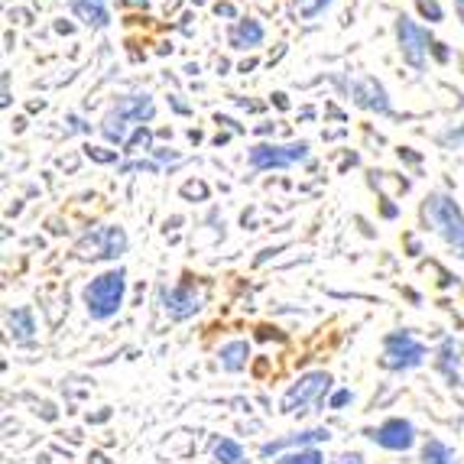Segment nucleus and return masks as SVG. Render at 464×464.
Segmentation results:
<instances>
[{
	"instance_id": "dca6fc26",
	"label": "nucleus",
	"mask_w": 464,
	"mask_h": 464,
	"mask_svg": "<svg viewBox=\"0 0 464 464\" xmlns=\"http://www.w3.org/2000/svg\"><path fill=\"white\" fill-rule=\"evenodd\" d=\"M7 332L16 344H30L36 338V318H33L30 305H16V309L7 312Z\"/></svg>"
},
{
	"instance_id": "2f4dec72",
	"label": "nucleus",
	"mask_w": 464,
	"mask_h": 464,
	"mask_svg": "<svg viewBox=\"0 0 464 464\" xmlns=\"http://www.w3.org/2000/svg\"><path fill=\"white\" fill-rule=\"evenodd\" d=\"M332 464H364V458L357 455V451H344V455H338Z\"/></svg>"
},
{
	"instance_id": "72a5a7b5",
	"label": "nucleus",
	"mask_w": 464,
	"mask_h": 464,
	"mask_svg": "<svg viewBox=\"0 0 464 464\" xmlns=\"http://www.w3.org/2000/svg\"><path fill=\"white\" fill-rule=\"evenodd\" d=\"M65 121H69V133H85V130H88V127L82 124V121H78L75 114H69V117H65Z\"/></svg>"
},
{
	"instance_id": "39448f33",
	"label": "nucleus",
	"mask_w": 464,
	"mask_h": 464,
	"mask_svg": "<svg viewBox=\"0 0 464 464\" xmlns=\"http://www.w3.org/2000/svg\"><path fill=\"white\" fill-rule=\"evenodd\" d=\"M393 30H396V46H400L402 63L410 65L412 72H426L429 53H432V46H435L432 33H429L426 26H419L416 20H410V16H400Z\"/></svg>"
},
{
	"instance_id": "423d86ee",
	"label": "nucleus",
	"mask_w": 464,
	"mask_h": 464,
	"mask_svg": "<svg viewBox=\"0 0 464 464\" xmlns=\"http://www.w3.org/2000/svg\"><path fill=\"white\" fill-rule=\"evenodd\" d=\"M309 143L299 140V143H256L250 150L247 163L256 172H270V169H293V166L309 163Z\"/></svg>"
},
{
	"instance_id": "6ab92c4d",
	"label": "nucleus",
	"mask_w": 464,
	"mask_h": 464,
	"mask_svg": "<svg viewBox=\"0 0 464 464\" xmlns=\"http://www.w3.org/2000/svg\"><path fill=\"white\" fill-rule=\"evenodd\" d=\"M419 461L422 464H458V455L445 445V441L439 439H429L426 445H422V455H419Z\"/></svg>"
},
{
	"instance_id": "9b49d317",
	"label": "nucleus",
	"mask_w": 464,
	"mask_h": 464,
	"mask_svg": "<svg viewBox=\"0 0 464 464\" xmlns=\"http://www.w3.org/2000/svg\"><path fill=\"white\" fill-rule=\"evenodd\" d=\"M464 348L461 341L455 338H445L439 344V351H435V371L441 373V377L449 380L451 387H464Z\"/></svg>"
},
{
	"instance_id": "4c0bfd02",
	"label": "nucleus",
	"mask_w": 464,
	"mask_h": 464,
	"mask_svg": "<svg viewBox=\"0 0 464 464\" xmlns=\"http://www.w3.org/2000/svg\"><path fill=\"white\" fill-rule=\"evenodd\" d=\"M400 160H406V163H419V153H412L410 147H402L400 150Z\"/></svg>"
},
{
	"instance_id": "b1692460",
	"label": "nucleus",
	"mask_w": 464,
	"mask_h": 464,
	"mask_svg": "<svg viewBox=\"0 0 464 464\" xmlns=\"http://www.w3.org/2000/svg\"><path fill=\"white\" fill-rule=\"evenodd\" d=\"M419 14L426 16L429 24H441L445 20V10H441L439 0H419Z\"/></svg>"
},
{
	"instance_id": "c85d7f7f",
	"label": "nucleus",
	"mask_w": 464,
	"mask_h": 464,
	"mask_svg": "<svg viewBox=\"0 0 464 464\" xmlns=\"http://www.w3.org/2000/svg\"><path fill=\"white\" fill-rule=\"evenodd\" d=\"M351 400H354V393H351V390H334L332 400H328V410H344Z\"/></svg>"
},
{
	"instance_id": "ea45409f",
	"label": "nucleus",
	"mask_w": 464,
	"mask_h": 464,
	"mask_svg": "<svg viewBox=\"0 0 464 464\" xmlns=\"http://www.w3.org/2000/svg\"><path fill=\"white\" fill-rule=\"evenodd\" d=\"M455 10H458V20H461V26H464V0H455Z\"/></svg>"
},
{
	"instance_id": "a211bd4d",
	"label": "nucleus",
	"mask_w": 464,
	"mask_h": 464,
	"mask_svg": "<svg viewBox=\"0 0 464 464\" xmlns=\"http://www.w3.org/2000/svg\"><path fill=\"white\" fill-rule=\"evenodd\" d=\"M218 361H221V367H225L227 373H240L250 361V344L240 338L227 341V344H221V351H218Z\"/></svg>"
},
{
	"instance_id": "f8f14e48",
	"label": "nucleus",
	"mask_w": 464,
	"mask_h": 464,
	"mask_svg": "<svg viewBox=\"0 0 464 464\" xmlns=\"http://www.w3.org/2000/svg\"><path fill=\"white\" fill-rule=\"evenodd\" d=\"M114 111L117 114H124L133 127H140V124H150V121L156 117V101H153V94H147V92L124 94V98H117Z\"/></svg>"
},
{
	"instance_id": "f257e3e1",
	"label": "nucleus",
	"mask_w": 464,
	"mask_h": 464,
	"mask_svg": "<svg viewBox=\"0 0 464 464\" xmlns=\"http://www.w3.org/2000/svg\"><path fill=\"white\" fill-rule=\"evenodd\" d=\"M419 218H422V227L439 234V237L464 260V211L458 208V201L451 198V195L429 192L426 198H422Z\"/></svg>"
},
{
	"instance_id": "79ce46f5",
	"label": "nucleus",
	"mask_w": 464,
	"mask_h": 464,
	"mask_svg": "<svg viewBox=\"0 0 464 464\" xmlns=\"http://www.w3.org/2000/svg\"><path fill=\"white\" fill-rule=\"evenodd\" d=\"M127 4H137V7H143V10L150 7V0H127Z\"/></svg>"
},
{
	"instance_id": "1a4fd4ad",
	"label": "nucleus",
	"mask_w": 464,
	"mask_h": 464,
	"mask_svg": "<svg viewBox=\"0 0 464 464\" xmlns=\"http://www.w3.org/2000/svg\"><path fill=\"white\" fill-rule=\"evenodd\" d=\"M160 305H163L172 322H186V318L201 312V293L195 289V283L182 279V283H176L172 289L169 286L160 289Z\"/></svg>"
},
{
	"instance_id": "f704fd0d",
	"label": "nucleus",
	"mask_w": 464,
	"mask_h": 464,
	"mask_svg": "<svg viewBox=\"0 0 464 464\" xmlns=\"http://www.w3.org/2000/svg\"><path fill=\"white\" fill-rule=\"evenodd\" d=\"M380 211H383V218H396V215H400V208H396V205H393V201H390V198H383V205H380Z\"/></svg>"
},
{
	"instance_id": "2eb2a0df",
	"label": "nucleus",
	"mask_w": 464,
	"mask_h": 464,
	"mask_svg": "<svg viewBox=\"0 0 464 464\" xmlns=\"http://www.w3.org/2000/svg\"><path fill=\"white\" fill-rule=\"evenodd\" d=\"M264 24L260 20H254V16H244V20H237V24L231 26V36H227V43H231L234 49H256V46H264Z\"/></svg>"
},
{
	"instance_id": "20e7f679",
	"label": "nucleus",
	"mask_w": 464,
	"mask_h": 464,
	"mask_svg": "<svg viewBox=\"0 0 464 464\" xmlns=\"http://www.w3.org/2000/svg\"><path fill=\"white\" fill-rule=\"evenodd\" d=\"M426 364V344L412 332H390L383 334V354H380V367L393 373L416 371Z\"/></svg>"
},
{
	"instance_id": "393cba45",
	"label": "nucleus",
	"mask_w": 464,
	"mask_h": 464,
	"mask_svg": "<svg viewBox=\"0 0 464 464\" xmlns=\"http://www.w3.org/2000/svg\"><path fill=\"white\" fill-rule=\"evenodd\" d=\"M464 143V127H451V130L439 133V147L445 150H458Z\"/></svg>"
},
{
	"instance_id": "c756f323",
	"label": "nucleus",
	"mask_w": 464,
	"mask_h": 464,
	"mask_svg": "<svg viewBox=\"0 0 464 464\" xmlns=\"http://www.w3.org/2000/svg\"><path fill=\"white\" fill-rule=\"evenodd\" d=\"M0 108H10L14 104V98H10V72H4V78H0Z\"/></svg>"
},
{
	"instance_id": "c9c22d12",
	"label": "nucleus",
	"mask_w": 464,
	"mask_h": 464,
	"mask_svg": "<svg viewBox=\"0 0 464 464\" xmlns=\"http://www.w3.org/2000/svg\"><path fill=\"white\" fill-rule=\"evenodd\" d=\"M432 55L439 59V63H449V49H445V43H435V46H432Z\"/></svg>"
},
{
	"instance_id": "4be33fe9",
	"label": "nucleus",
	"mask_w": 464,
	"mask_h": 464,
	"mask_svg": "<svg viewBox=\"0 0 464 464\" xmlns=\"http://www.w3.org/2000/svg\"><path fill=\"white\" fill-rule=\"evenodd\" d=\"M140 150H143V153H153V130H150V124H140L137 130L130 133V140H127L124 143V153H140Z\"/></svg>"
},
{
	"instance_id": "9d476101",
	"label": "nucleus",
	"mask_w": 464,
	"mask_h": 464,
	"mask_svg": "<svg viewBox=\"0 0 464 464\" xmlns=\"http://www.w3.org/2000/svg\"><path fill=\"white\" fill-rule=\"evenodd\" d=\"M367 439L387 451H410L416 445V426L410 419H387L377 429H367Z\"/></svg>"
},
{
	"instance_id": "e433bc0d",
	"label": "nucleus",
	"mask_w": 464,
	"mask_h": 464,
	"mask_svg": "<svg viewBox=\"0 0 464 464\" xmlns=\"http://www.w3.org/2000/svg\"><path fill=\"white\" fill-rule=\"evenodd\" d=\"M215 121H218V124H225V127H231V130H234V133H244V127H240V124H237V121H231V117H221V114H218V117H215Z\"/></svg>"
},
{
	"instance_id": "f03ea898",
	"label": "nucleus",
	"mask_w": 464,
	"mask_h": 464,
	"mask_svg": "<svg viewBox=\"0 0 464 464\" xmlns=\"http://www.w3.org/2000/svg\"><path fill=\"white\" fill-rule=\"evenodd\" d=\"M127 299V270L124 266H111V270L98 273L82 293V302H85L88 318L94 322H111L117 312L124 309Z\"/></svg>"
},
{
	"instance_id": "5701e85b",
	"label": "nucleus",
	"mask_w": 464,
	"mask_h": 464,
	"mask_svg": "<svg viewBox=\"0 0 464 464\" xmlns=\"http://www.w3.org/2000/svg\"><path fill=\"white\" fill-rule=\"evenodd\" d=\"M276 464H325V455H322L318 449H299V451L283 455Z\"/></svg>"
},
{
	"instance_id": "6e6552de",
	"label": "nucleus",
	"mask_w": 464,
	"mask_h": 464,
	"mask_svg": "<svg viewBox=\"0 0 464 464\" xmlns=\"http://www.w3.org/2000/svg\"><path fill=\"white\" fill-rule=\"evenodd\" d=\"M341 85L348 88V98L354 101L361 111H371V114H380V117H393V104H390L387 88L380 85L373 75L351 78V82H341Z\"/></svg>"
},
{
	"instance_id": "412c9836",
	"label": "nucleus",
	"mask_w": 464,
	"mask_h": 464,
	"mask_svg": "<svg viewBox=\"0 0 464 464\" xmlns=\"http://www.w3.org/2000/svg\"><path fill=\"white\" fill-rule=\"evenodd\" d=\"M334 0H293V16L295 20H318V16L325 14L328 7H332Z\"/></svg>"
},
{
	"instance_id": "4468645a",
	"label": "nucleus",
	"mask_w": 464,
	"mask_h": 464,
	"mask_svg": "<svg viewBox=\"0 0 464 464\" xmlns=\"http://www.w3.org/2000/svg\"><path fill=\"white\" fill-rule=\"evenodd\" d=\"M72 16L82 20L88 30H108L111 26L108 0H72Z\"/></svg>"
},
{
	"instance_id": "bb28decb",
	"label": "nucleus",
	"mask_w": 464,
	"mask_h": 464,
	"mask_svg": "<svg viewBox=\"0 0 464 464\" xmlns=\"http://www.w3.org/2000/svg\"><path fill=\"white\" fill-rule=\"evenodd\" d=\"M85 153H88V160H94V163H117V150H101V147H88Z\"/></svg>"
},
{
	"instance_id": "473e14b6",
	"label": "nucleus",
	"mask_w": 464,
	"mask_h": 464,
	"mask_svg": "<svg viewBox=\"0 0 464 464\" xmlns=\"http://www.w3.org/2000/svg\"><path fill=\"white\" fill-rule=\"evenodd\" d=\"M153 156L160 163H179V153H172V150H153Z\"/></svg>"
},
{
	"instance_id": "cd10ccee",
	"label": "nucleus",
	"mask_w": 464,
	"mask_h": 464,
	"mask_svg": "<svg viewBox=\"0 0 464 464\" xmlns=\"http://www.w3.org/2000/svg\"><path fill=\"white\" fill-rule=\"evenodd\" d=\"M143 169H147V172H160V163H150V160H133V163L121 166V172H124V176H127V172H143Z\"/></svg>"
},
{
	"instance_id": "0eeeda50",
	"label": "nucleus",
	"mask_w": 464,
	"mask_h": 464,
	"mask_svg": "<svg viewBox=\"0 0 464 464\" xmlns=\"http://www.w3.org/2000/svg\"><path fill=\"white\" fill-rule=\"evenodd\" d=\"M127 231L121 225H104L88 231L85 237L78 240L75 254L82 260H121L127 254Z\"/></svg>"
},
{
	"instance_id": "ddd939ff",
	"label": "nucleus",
	"mask_w": 464,
	"mask_h": 464,
	"mask_svg": "<svg viewBox=\"0 0 464 464\" xmlns=\"http://www.w3.org/2000/svg\"><path fill=\"white\" fill-rule=\"evenodd\" d=\"M332 439V432L328 429H309V432H299V435H283V439L276 441H266L264 449H260V455L270 458V455H279V451H299V449H315L318 441H328Z\"/></svg>"
},
{
	"instance_id": "a19ab883",
	"label": "nucleus",
	"mask_w": 464,
	"mask_h": 464,
	"mask_svg": "<svg viewBox=\"0 0 464 464\" xmlns=\"http://www.w3.org/2000/svg\"><path fill=\"white\" fill-rule=\"evenodd\" d=\"M227 140H231V137H227V133H218V137H215V147H225Z\"/></svg>"
},
{
	"instance_id": "58836bf2",
	"label": "nucleus",
	"mask_w": 464,
	"mask_h": 464,
	"mask_svg": "<svg viewBox=\"0 0 464 464\" xmlns=\"http://www.w3.org/2000/svg\"><path fill=\"white\" fill-rule=\"evenodd\" d=\"M273 98H276V108H283V111H286V108H289V101H286V94H273Z\"/></svg>"
},
{
	"instance_id": "7ed1b4c3",
	"label": "nucleus",
	"mask_w": 464,
	"mask_h": 464,
	"mask_svg": "<svg viewBox=\"0 0 464 464\" xmlns=\"http://www.w3.org/2000/svg\"><path fill=\"white\" fill-rule=\"evenodd\" d=\"M332 383H334V380H332V373H328V371L302 373L293 387L283 393V400H279V412H283V416H305V412H312L315 406H322V402H325Z\"/></svg>"
},
{
	"instance_id": "f3484780",
	"label": "nucleus",
	"mask_w": 464,
	"mask_h": 464,
	"mask_svg": "<svg viewBox=\"0 0 464 464\" xmlns=\"http://www.w3.org/2000/svg\"><path fill=\"white\" fill-rule=\"evenodd\" d=\"M133 130H137V127H133L124 114H117L114 108L104 114V121H101V137L108 140V143H114V147H124Z\"/></svg>"
},
{
	"instance_id": "a878e982",
	"label": "nucleus",
	"mask_w": 464,
	"mask_h": 464,
	"mask_svg": "<svg viewBox=\"0 0 464 464\" xmlns=\"http://www.w3.org/2000/svg\"><path fill=\"white\" fill-rule=\"evenodd\" d=\"M182 198L205 201V198H208V186H205V182H186V186H182Z\"/></svg>"
},
{
	"instance_id": "7c9ffc66",
	"label": "nucleus",
	"mask_w": 464,
	"mask_h": 464,
	"mask_svg": "<svg viewBox=\"0 0 464 464\" xmlns=\"http://www.w3.org/2000/svg\"><path fill=\"white\" fill-rule=\"evenodd\" d=\"M215 14L218 16H227V20H234V16H237V10H234V4H225V0H218V4H215Z\"/></svg>"
},
{
	"instance_id": "aec40b11",
	"label": "nucleus",
	"mask_w": 464,
	"mask_h": 464,
	"mask_svg": "<svg viewBox=\"0 0 464 464\" xmlns=\"http://www.w3.org/2000/svg\"><path fill=\"white\" fill-rule=\"evenodd\" d=\"M215 461L218 464H247V451L240 449L234 439L215 441Z\"/></svg>"
}]
</instances>
